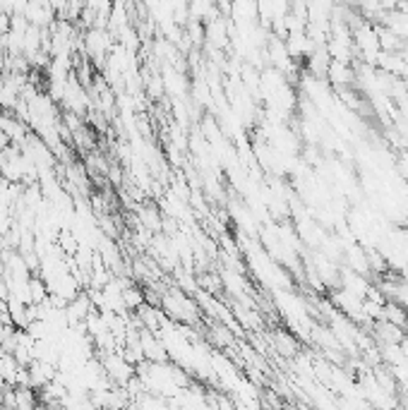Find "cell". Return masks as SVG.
I'll return each mask as SVG.
<instances>
[{
    "label": "cell",
    "instance_id": "cell-1",
    "mask_svg": "<svg viewBox=\"0 0 408 410\" xmlns=\"http://www.w3.org/2000/svg\"><path fill=\"white\" fill-rule=\"evenodd\" d=\"M163 309L173 317L175 322H193L195 314H197V307L195 302L190 300V297H185L183 293H170V295H163L161 300Z\"/></svg>",
    "mask_w": 408,
    "mask_h": 410
},
{
    "label": "cell",
    "instance_id": "cell-2",
    "mask_svg": "<svg viewBox=\"0 0 408 410\" xmlns=\"http://www.w3.org/2000/svg\"><path fill=\"white\" fill-rule=\"evenodd\" d=\"M329 77H332V82L334 84H339V87H344V84H348L353 79V72L351 68H348L346 63H337V61H332V65H329V72H327Z\"/></svg>",
    "mask_w": 408,
    "mask_h": 410
}]
</instances>
